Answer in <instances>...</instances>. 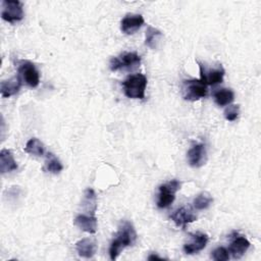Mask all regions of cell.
Listing matches in <instances>:
<instances>
[{"mask_svg": "<svg viewBox=\"0 0 261 261\" xmlns=\"http://www.w3.org/2000/svg\"><path fill=\"white\" fill-rule=\"evenodd\" d=\"M137 240V232L133 226V224L127 221H121L117 232L112 240L109 247V256L111 260H115L120 252L126 247L133 246Z\"/></svg>", "mask_w": 261, "mask_h": 261, "instance_id": "obj_1", "label": "cell"}, {"mask_svg": "<svg viewBox=\"0 0 261 261\" xmlns=\"http://www.w3.org/2000/svg\"><path fill=\"white\" fill-rule=\"evenodd\" d=\"M122 87L127 98L143 100L147 87V76L143 73L130 74L122 82Z\"/></svg>", "mask_w": 261, "mask_h": 261, "instance_id": "obj_2", "label": "cell"}, {"mask_svg": "<svg viewBox=\"0 0 261 261\" xmlns=\"http://www.w3.org/2000/svg\"><path fill=\"white\" fill-rule=\"evenodd\" d=\"M181 182L177 179H172L159 186V194L157 199L158 208H167L170 206L174 199L176 192L180 189Z\"/></svg>", "mask_w": 261, "mask_h": 261, "instance_id": "obj_3", "label": "cell"}, {"mask_svg": "<svg viewBox=\"0 0 261 261\" xmlns=\"http://www.w3.org/2000/svg\"><path fill=\"white\" fill-rule=\"evenodd\" d=\"M184 99L188 101H196L204 98L208 94L207 85H205L200 79L185 80L184 81Z\"/></svg>", "mask_w": 261, "mask_h": 261, "instance_id": "obj_4", "label": "cell"}, {"mask_svg": "<svg viewBox=\"0 0 261 261\" xmlns=\"http://www.w3.org/2000/svg\"><path fill=\"white\" fill-rule=\"evenodd\" d=\"M1 17L3 20L14 23L23 18V9L21 2L17 0H3Z\"/></svg>", "mask_w": 261, "mask_h": 261, "instance_id": "obj_5", "label": "cell"}, {"mask_svg": "<svg viewBox=\"0 0 261 261\" xmlns=\"http://www.w3.org/2000/svg\"><path fill=\"white\" fill-rule=\"evenodd\" d=\"M141 63V57L136 52H126L121 54L119 57H112L110 59V69L116 71L121 68L130 69Z\"/></svg>", "mask_w": 261, "mask_h": 261, "instance_id": "obj_6", "label": "cell"}, {"mask_svg": "<svg viewBox=\"0 0 261 261\" xmlns=\"http://www.w3.org/2000/svg\"><path fill=\"white\" fill-rule=\"evenodd\" d=\"M18 75L30 87L36 88L40 84V73L35 64L31 61L23 60L18 66Z\"/></svg>", "mask_w": 261, "mask_h": 261, "instance_id": "obj_7", "label": "cell"}, {"mask_svg": "<svg viewBox=\"0 0 261 261\" xmlns=\"http://www.w3.org/2000/svg\"><path fill=\"white\" fill-rule=\"evenodd\" d=\"M170 218L175 223V225L181 227V229H185L189 223L197 220V216L194 214L190 206H182L177 208L170 215Z\"/></svg>", "mask_w": 261, "mask_h": 261, "instance_id": "obj_8", "label": "cell"}, {"mask_svg": "<svg viewBox=\"0 0 261 261\" xmlns=\"http://www.w3.org/2000/svg\"><path fill=\"white\" fill-rule=\"evenodd\" d=\"M199 68H200V80L207 86H214L216 84H220L223 81L224 76V69L221 66V64L212 69V70H207L203 64L199 62Z\"/></svg>", "mask_w": 261, "mask_h": 261, "instance_id": "obj_9", "label": "cell"}, {"mask_svg": "<svg viewBox=\"0 0 261 261\" xmlns=\"http://www.w3.org/2000/svg\"><path fill=\"white\" fill-rule=\"evenodd\" d=\"M189 164L192 167H201L207 161V152L206 146L204 144H196L194 145L187 154Z\"/></svg>", "mask_w": 261, "mask_h": 261, "instance_id": "obj_10", "label": "cell"}, {"mask_svg": "<svg viewBox=\"0 0 261 261\" xmlns=\"http://www.w3.org/2000/svg\"><path fill=\"white\" fill-rule=\"evenodd\" d=\"M144 21L141 14H126L120 21V30L125 35H132L144 24Z\"/></svg>", "mask_w": 261, "mask_h": 261, "instance_id": "obj_11", "label": "cell"}, {"mask_svg": "<svg viewBox=\"0 0 261 261\" xmlns=\"http://www.w3.org/2000/svg\"><path fill=\"white\" fill-rule=\"evenodd\" d=\"M191 236H192V241L185 244L184 248H182L184 252L189 255L196 254V253L202 251L206 247V245L209 241V238L206 233L197 232V233H194Z\"/></svg>", "mask_w": 261, "mask_h": 261, "instance_id": "obj_12", "label": "cell"}, {"mask_svg": "<svg viewBox=\"0 0 261 261\" xmlns=\"http://www.w3.org/2000/svg\"><path fill=\"white\" fill-rule=\"evenodd\" d=\"M250 242L243 236H239L238 233L232 238V241L229 245L228 252L231 254L232 258L240 259L244 256L247 250L250 248Z\"/></svg>", "mask_w": 261, "mask_h": 261, "instance_id": "obj_13", "label": "cell"}, {"mask_svg": "<svg viewBox=\"0 0 261 261\" xmlns=\"http://www.w3.org/2000/svg\"><path fill=\"white\" fill-rule=\"evenodd\" d=\"M21 82L22 80L20 79L19 75L13 76L7 81H2L0 83V93L3 98H9L16 93L21 88Z\"/></svg>", "mask_w": 261, "mask_h": 261, "instance_id": "obj_14", "label": "cell"}, {"mask_svg": "<svg viewBox=\"0 0 261 261\" xmlns=\"http://www.w3.org/2000/svg\"><path fill=\"white\" fill-rule=\"evenodd\" d=\"M74 224L82 230L89 232V233H95L97 231V227H98L97 218L95 215H92V214L77 215L74 218Z\"/></svg>", "mask_w": 261, "mask_h": 261, "instance_id": "obj_15", "label": "cell"}, {"mask_svg": "<svg viewBox=\"0 0 261 261\" xmlns=\"http://www.w3.org/2000/svg\"><path fill=\"white\" fill-rule=\"evenodd\" d=\"M17 163L12 152L8 149H2L0 152V172L2 174L17 169Z\"/></svg>", "mask_w": 261, "mask_h": 261, "instance_id": "obj_16", "label": "cell"}, {"mask_svg": "<svg viewBox=\"0 0 261 261\" xmlns=\"http://www.w3.org/2000/svg\"><path fill=\"white\" fill-rule=\"evenodd\" d=\"M75 249L79 256L89 259L95 255L97 247L93 240L85 238L75 243Z\"/></svg>", "mask_w": 261, "mask_h": 261, "instance_id": "obj_17", "label": "cell"}, {"mask_svg": "<svg viewBox=\"0 0 261 261\" xmlns=\"http://www.w3.org/2000/svg\"><path fill=\"white\" fill-rule=\"evenodd\" d=\"M24 152L37 157H41L45 154V146L39 139L32 138L27 142Z\"/></svg>", "mask_w": 261, "mask_h": 261, "instance_id": "obj_18", "label": "cell"}, {"mask_svg": "<svg viewBox=\"0 0 261 261\" xmlns=\"http://www.w3.org/2000/svg\"><path fill=\"white\" fill-rule=\"evenodd\" d=\"M214 100L216 102L217 105L219 106H226L229 105L233 99H234V93L232 90L230 89H220L218 91H216L213 95Z\"/></svg>", "mask_w": 261, "mask_h": 261, "instance_id": "obj_19", "label": "cell"}, {"mask_svg": "<svg viewBox=\"0 0 261 261\" xmlns=\"http://www.w3.org/2000/svg\"><path fill=\"white\" fill-rule=\"evenodd\" d=\"M62 169H63V165L60 162V160L53 153L51 152L47 153L44 170L53 174H57L60 171H62Z\"/></svg>", "mask_w": 261, "mask_h": 261, "instance_id": "obj_20", "label": "cell"}, {"mask_svg": "<svg viewBox=\"0 0 261 261\" xmlns=\"http://www.w3.org/2000/svg\"><path fill=\"white\" fill-rule=\"evenodd\" d=\"M162 33L153 28V27H148L146 31V38H145V44L151 48V49H156L161 38H162Z\"/></svg>", "mask_w": 261, "mask_h": 261, "instance_id": "obj_21", "label": "cell"}, {"mask_svg": "<svg viewBox=\"0 0 261 261\" xmlns=\"http://www.w3.org/2000/svg\"><path fill=\"white\" fill-rule=\"evenodd\" d=\"M213 202L212 196L208 192H202L196 196L193 201V206L197 210H204L207 209L211 203Z\"/></svg>", "mask_w": 261, "mask_h": 261, "instance_id": "obj_22", "label": "cell"}, {"mask_svg": "<svg viewBox=\"0 0 261 261\" xmlns=\"http://www.w3.org/2000/svg\"><path fill=\"white\" fill-rule=\"evenodd\" d=\"M84 205L86 206V208L90 212V214L94 215V213L97 209V197H96V193L93 189L89 188L85 191Z\"/></svg>", "mask_w": 261, "mask_h": 261, "instance_id": "obj_23", "label": "cell"}, {"mask_svg": "<svg viewBox=\"0 0 261 261\" xmlns=\"http://www.w3.org/2000/svg\"><path fill=\"white\" fill-rule=\"evenodd\" d=\"M212 259L215 261H226L229 259V252L224 247H218L212 252Z\"/></svg>", "mask_w": 261, "mask_h": 261, "instance_id": "obj_24", "label": "cell"}, {"mask_svg": "<svg viewBox=\"0 0 261 261\" xmlns=\"http://www.w3.org/2000/svg\"><path fill=\"white\" fill-rule=\"evenodd\" d=\"M224 117L228 121H234L239 114H240V106L239 105H229L225 110H224Z\"/></svg>", "mask_w": 261, "mask_h": 261, "instance_id": "obj_25", "label": "cell"}, {"mask_svg": "<svg viewBox=\"0 0 261 261\" xmlns=\"http://www.w3.org/2000/svg\"><path fill=\"white\" fill-rule=\"evenodd\" d=\"M148 260H165V259L159 257V256L156 255V254H151V255L148 257Z\"/></svg>", "mask_w": 261, "mask_h": 261, "instance_id": "obj_26", "label": "cell"}]
</instances>
